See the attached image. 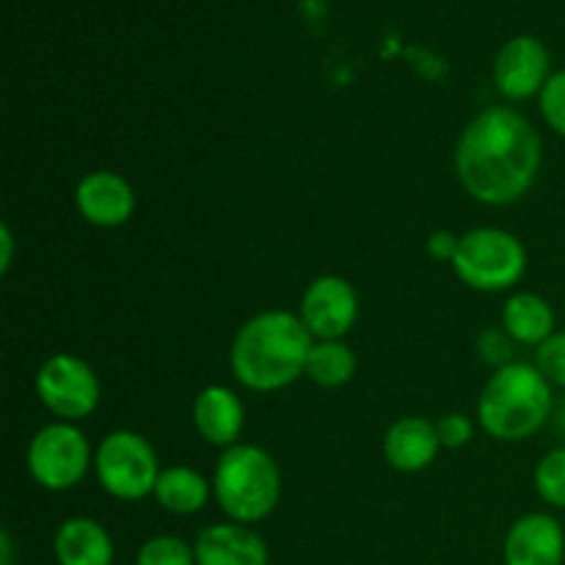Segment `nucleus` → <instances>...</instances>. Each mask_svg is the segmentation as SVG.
<instances>
[{
	"label": "nucleus",
	"mask_w": 565,
	"mask_h": 565,
	"mask_svg": "<svg viewBox=\"0 0 565 565\" xmlns=\"http://www.w3.org/2000/svg\"><path fill=\"white\" fill-rule=\"evenodd\" d=\"M441 450L439 430L436 423L425 417H403L386 430L384 436V456L392 469L397 472H423L436 461Z\"/></svg>",
	"instance_id": "2eb2a0df"
},
{
	"label": "nucleus",
	"mask_w": 565,
	"mask_h": 565,
	"mask_svg": "<svg viewBox=\"0 0 565 565\" xmlns=\"http://www.w3.org/2000/svg\"><path fill=\"white\" fill-rule=\"evenodd\" d=\"M36 395L61 423H81L99 406V379L86 359L55 353L39 367Z\"/></svg>",
	"instance_id": "6e6552de"
},
{
	"label": "nucleus",
	"mask_w": 565,
	"mask_h": 565,
	"mask_svg": "<svg viewBox=\"0 0 565 565\" xmlns=\"http://www.w3.org/2000/svg\"><path fill=\"white\" fill-rule=\"evenodd\" d=\"M298 318L315 340H342L351 334L359 318V296L353 285L342 276H318L303 290Z\"/></svg>",
	"instance_id": "1a4fd4ad"
},
{
	"label": "nucleus",
	"mask_w": 565,
	"mask_h": 565,
	"mask_svg": "<svg viewBox=\"0 0 565 565\" xmlns=\"http://www.w3.org/2000/svg\"><path fill=\"white\" fill-rule=\"evenodd\" d=\"M539 103L546 125L565 138V70L552 72L544 92L539 94Z\"/></svg>",
	"instance_id": "4be33fe9"
},
{
	"label": "nucleus",
	"mask_w": 565,
	"mask_h": 565,
	"mask_svg": "<svg viewBox=\"0 0 565 565\" xmlns=\"http://www.w3.org/2000/svg\"><path fill=\"white\" fill-rule=\"evenodd\" d=\"M307 375L323 390H340L356 375V353L342 340H315Z\"/></svg>",
	"instance_id": "6ab92c4d"
},
{
	"label": "nucleus",
	"mask_w": 565,
	"mask_h": 565,
	"mask_svg": "<svg viewBox=\"0 0 565 565\" xmlns=\"http://www.w3.org/2000/svg\"><path fill=\"white\" fill-rule=\"evenodd\" d=\"M213 494L232 522L246 527L263 522L279 505V463L257 445L226 447L215 463Z\"/></svg>",
	"instance_id": "20e7f679"
},
{
	"label": "nucleus",
	"mask_w": 565,
	"mask_h": 565,
	"mask_svg": "<svg viewBox=\"0 0 565 565\" xmlns=\"http://www.w3.org/2000/svg\"><path fill=\"white\" fill-rule=\"evenodd\" d=\"M535 491L552 508H565V447L546 452L535 467Z\"/></svg>",
	"instance_id": "aec40b11"
},
{
	"label": "nucleus",
	"mask_w": 565,
	"mask_h": 565,
	"mask_svg": "<svg viewBox=\"0 0 565 565\" xmlns=\"http://www.w3.org/2000/svg\"><path fill=\"white\" fill-rule=\"evenodd\" d=\"M53 552L58 565H114V541L108 530L88 516L66 519L55 530Z\"/></svg>",
	"instance_id": "dca6fc26"
},
{
	"label": "nucleus",
	"mask_w": 565,
	"mask_h": 565,
	"mask_svg": "<svg viewBox=\"0 0 565 565\" xmlns=\"http://www.w3.org/2000/svg\"><path fill=\"white\" fill-rule=\"evenodd\" d=\"M136 565H196V552L177 535H154L138 550Z\"/></svg>",
	"instance_id": "412c9836"
},
{
	"label": "nucleus",
	"mask_w": 565,
	"mask_h": 565,
	"mask_svg": "<svg viewBox=\"0 0 565 565\" xmlns=\"http://www.w3.org/2000/svg\"><path fill=\"white\" fill-rule=\"evenodd\" d=\"M535 367L546 375L552 386L565 390V331H555L535 353Z\"/></svg>",
	"instance_id": "5701e85b"
},
{
	"label": "nucleus",
	"mask_w": 565,
	"mask_h": 565,
	"mask_svg": "<svg viewBox=\"0 0 565 565\" xmlns=\"http://www.w3.org/2000/svg\"><path fill=\"white\" fill-rule=\"evenodd\" d=\"M213 494V483H207L202 472L191 467H169L160 472L158 486H154V500L163 511L177 513V516H191L207 505Z\"/></svg>",
	"instance_id": "a211bd4d"
},
{
	"label": "nucleus",
	"mask_w": 565,
	"mask_h": 565,
	"mask_svg": "<svg viewBox=\"0 0 565 565\" xmlns=\"http://www.w3.org/2000/svg\"><path fill=\"white\" fill-rule=\"evenodd\" d=\"M478 353L486 364L494 370L511 364L513 356V340L508 337L505 329H489L478 337Z\"/></svg>",
	"instance_id": "b1692460"
},
{
	"label": "nucleus",
	"mask_w": 565,
	"mask_h": 565,
	"mask_svg": "<svg viewBox=\"0 0 565 565\" xmlns=\"http://www.w3.org/2000/svg\"><path fill=\"white\" fill-rule=\"evenodd\" d=\"M565 533L550 513L516 519L505 539V565H563Z\"/></svg>",
	"instance_id": "f8f14e48"
},
{
	"label": "nucleus",
	"mask_w": 565,
	"mask_h": 565,
	"mask_svg": "<svg viewBox=\"0 0 565 565\" xmlns=\"http://www.w3.org/2000/svg\"><path fill=\"white\" fill-rule=\"evenodd\" d=\"M544 143L533 121L508 105L480 110L456 143V174L478 202L502 207L535 185Z\"/></svg>",
	"instance_id": "f257e3e1"
},
{
	"label": "nucleus",
	"mask_w": 565,
	"mask_h": 565,
	"mask_svg": "<svg viewBox=\"0 0 565 565\" xmlns=\"http://www.w3.org/2000/svg\"><path fill=\"white\" fill-rule=\"evenodd\" d=\"M555 412V395L535 364L511 362L494 370L478 397V423L491 439L522 441L539 434Z\"/></svg>",
	"instance_id": "7ed1b4c3"
},
{
	"label": "nucleus",
	"mask_w": 565,
	"mask_h": 565,
	"mask_svg": "<svg viewBox=\"0 0 565 565\" xmlns=\"http://www.w3.org/2000/svg\"><path fill=\"white\" fill-rule=\"evenodd\" d=\"M550 50L535 36H513L502 44L494 61V83L502 97L522 103L544 92L550 72Z\"/></svg>",
	"instance_id": "9d476101"
},
{
	"label": "nucleus",
	"mask_w": 565,
	"mask_h": 565,
	"mask_svg": "<svg viewBox=\"0 0 565 565\" xmlns=\"http://www.w3.org/2000/svg\"><path fill=\"white\" fill-rule=\"evenodd\" d=\"M458 246H461V237H456L452 232L439 230L428 237V254L434 259H441V263H450L456 259Z\"/></svg>",
	"instance_id": "a878e982"
},
{
	"label": "nucleus",
	"mask_w": 565,
	"mask_h": 565,
	"mask_svg": "<svg viewBox=\"0 0 565 565\" xmlns=\"http://www.w3.org/2000/svg\"><path fill=\"white\" fill-rule=\"evenodd\" d=\"M502 329L519 345L541 348L555 334V309L539 292H513L502 307Z\"/></svg>",
	"instance_id": "f3484780"
},
{
	"label": "nucleus",
	"mask_w": 565,
	"mask_h": 565,
	"mask_svg": "<svg viewBox=\"0 0 565 565\" xmlns=\"http://www.w3.org/2000/svg\"><path fill=\"white\" fill-rule=\"evenodd\" d=\"M75 207L99 230H116L136 213V191L116 171H92L75 188Z\"/></svg>",
	"instance_id": "9b49d317"
},
{
	"label": "nucleus",
	"mask_w": 565,
	"mask_h": 565,
	"mask_svg": "<svg viewBox=\"0 0 565 565\" xmlns=\"http://www.w3.org/2000/svg\"><path fill=\"white\" fill-rule=\"evenodd\" d=\"M94 467V450L75 423L44 425L28 445V472L42 489L70 491Z\"/></svg>",
	"instance_id": "0eeeda50"
},
{
	"label": "nucleus",
	"mask_w": 565,
	"mask_h": 565,
	"mask_svg": "<svg viewBox=\"0 0 565 565\" xmlns=\"http://www.w3.org/2000/svg\"><path fill=\"white\" fill-rule=\"evenodd\" d=\"M452 268L458 279L472 290H511L527 274V248L511 232L480 226L461 237Z\"/></svg>",
	"instance_id": "39448f33"
},
{
	"label": "nucleus",
	"mask_w": 565,
	"mask_h": 565,
	"mask_svg": "<svg viewBox=\"0 0 565 565\" xmlns=\"http://www.w3.org/2000/svg\"><path fill=\"white\" fill-rule=\"evenodd\" d=\"M94 472L110 497L121 502H138L154 494L163 469L149 439L132 430H114L94 450Z\"/></svg>",
	"instance_id": "423d86ee"
},
{
	"label": "nucleus",
	"mask_w": 565,
	"mask_h": 565,
	"mask_svg": "<svg viewBox=\"0 0 565 565\" xmlns=\"http://www.w3.org/2000/svg\"><path fill=\"white\" fill-rule=\"evenodd\" d=\"M193 425L215 447L241 445L243 425H246V406L230 386H204L193 401Z\"/></svg>",
	"instance_id": "4468645a"
},
{
	"label": "nucleus",
	"mask_w": 565,
	"mask_h": 565,
	"mask_svg": "<svg viewBox=\"0 0 565 565\" xmlns=\"http://www.w3.org/2000/svg\"><path fill=\"white\" fill-rule=\"evenodd\" d=\"M315 337L298 315L268 309L254 315L235 334L230 351L232 375L252 392H279L307 375Z\"/></svg>",
	"instance_id": "f03ea898"
},
{
	"label": "nucleus",
	"mask_w": 565,
	"mask_h": 565,
	"mask_svg": "<svg viewBox=\"0 0 565 565\" xmlns=\"http://www.w3.org/2000/svg\"><path fill=\"white\" fill-rule=\"evenodd\" d=\"M196 565H268V544L246 524H213L193 544Z\"/></svg>",
	"instance_id": "ddd939ff"
},
{
	"label": "nucleus",
	"mask_w": 565,
	"mask_h": 565,
	"mask_svg": "<svg viewBox=\"0 0 565 565\" xmlns=\"http://www.w3.org/2000/svg\"><path fill=\"white\" fill-rule=\"evenodd\" d=\"M0 243H3V257H0V270H9L11 265V248H14V237H11V230L9 224H3V230H0Z\"/></svg>",
	"instance_id": "bb28decb"
},
{
	"label": "nucleus",
	"mask_w": 565,
	"mask_h": 565,
	"mask_svg": "<svg viewBox=\"0 0 565 565\" xmlns=\"http://www.w3.org/2000/svg\"><path fill=\"white\" fill-rule=\"evenodd\" d=\"M436 430H439L441 447H447V450H461V447H467L475 436L472 419L463 417V414L458 412L445 414V417L436 423Z\"/></svg>",
	"instance_id": "393cba45"
}]
</instances>
